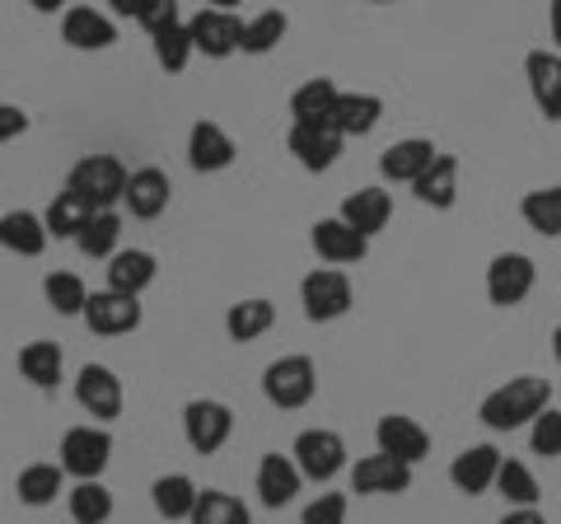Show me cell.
<instances>
[{"label":"cell","mask_w":561,"mask_h":524,"mask_svg":"<svg viewBox=\"0 0 561 524\" xmlns=\"http://www.w3.org/2000/svg\"><path fill=\"white\" fill-rule=\"evenodd\" d=\"M542 408H552V379L515 375V379H505L501 389H491L482 398L478 417H482L486 431H519V426H529Z\"/></svg>","instance_id":"6da1fadb"},{"label":"cell","mask_w":561,"mask_h":524,"mask_svg":"<svg viewBox=\"0 0 561 524\" xmlns=\"http://www.w3.org/2000/svg\"><path fill=\"white\" fill-rule=\"evenodd\" d=\"M319 394V365L305 352H290V356H276L267 371H262V398L280 412H300L313 403Z\"/></svg>","instance_id":"7a4b0ae2"},{"label":"cell","mask_w":561,"mask_h":524,"mask_svg":"<svg viewBox=\"0 0 561 524\" xmlns=\"http://www.w3.org/2000/svg\"><path fill=\"white\" fill-rule=\"evenodd\" d=\"M66 192H76L94 212H117L122 192H127V164L117 155H84L66 173Z\"/></svg>","instance_id":"3957f363"},{"label":"cell","mask_w":561,"mask_h":524,"mask_svg":"<svg viewBox=\"0 0 561 524\" xmlns=\"http://www.w3.org/2000/svg\"><path fill=\"white\" fill-rule=\"evenodd\" d=\"M61 468H66V478H76V482H99L103 474H108V464H113V431L108 426H99V422H84V426H70L61 435Z\"/></svg>","instance_id":"277c9868"},{"label":"cell","mask_w":561,"mask_h":524,"mask_svg":"<svg viewBox=\"0 0 561 524\" xmlns=\"http://www.w3.org/2000/svg\"><path fill=\"white\" fill-rule=\"evenodd\" d=\"M290 459H295V468H300L305 482H319V487H328L332 478H342L346 468H351L346 441H342L337 431H328V426H309V431L295 435Z\"/></svg>","instance_id":"5b68a950"},{"label":"cell","mask_w":561,"mask_h":524,"mask_svg":"<svg viewBox=\"0 0 561 524\" xmlns=\"http://www.w3.org/2000/svg\"><path fill=\"white\" fill-rule=\"evenodd\" d=\"M300 305L309 323H337L356 305V291H351V276L342 267H313L300 282Z\"/></svg>","instance_id":"8992f818"},{"label":"cell","mask_w":561,"mask_h":524,"mask_svg":"<svg viewBox=\"0 0 561 524\" xmlns=\"http://www.w3.org/2000/svg\"><path fill=\"white\" fill-rule=\"evenodd\" d=\"M342 146H346V136L332 127L328 117L323 122H290V132H286V150L295 155V164L305 173H328L342 160Z\"/></svg>","instance_id":"52a82bcc"},{"label":"cell","mask_w":561,"mask_h":524,"mask_svg":"<svg viewBox=\"0 0 561 524\" xmlns=\"http://www.w3.org/2000/svg\"><path fill=\"white\" fill-rule=\"evenodd\" d=\"M538 286V267H534V258L529 253H496L486 262V300L496 305V309H515L524 305L534 295Z\"/></svg>","instance_id":"ba28073f"},{"label":"cell","mask_w":561,"mask_h":524,"mask_svg":"<svg viewBox=\"0 0 561 524\" xmlns=\"http://www.w3.org/2000/svg\"><path fill=\"white\" fill-rule=\"evenodd\" d=\"M187 33H192V52L206 61H230L239 43H243V20L230 10H210L202 5L197 14L187 20Z\"/></svg>","instance_id":"9c48e42d"},{"label":"cell","mask_w":561,"mask_h":524,"mask_svg":"<svg viewBox=\"0 0 561 524\" xmlns=\"http://www.w3.org/2000/svg\"><path fill=\"white\" fill-rule=\"evenodd\" d=\"M84 328L99 338H127L140 328V319H146V309H140L136 295H122V291H90V300H84Z\"/></svg>","instance_id":"30bf717a"},{"label":"cell","mask_w":561,"mask_h":524,"mask_svg":"<svg viewBox=\"0 0 561 524\" xmlns=\"http://www.w3.org/2000/svg\"><path fill=\"white\" fill-rule=\"evenodd\" d=\"M183 435L197 454H220L234 435V412L220 398H192L183 408Z\"/></svg>","instance_id":"8fae6325"},{"label":"cell","mask_w":561,"mask_h":524,"mask_svg":"<svg viewBox=\"0 0 561 524\" xmlns=\"http://www.w3.org/2000/svg\"><path fill=\"white\" fill-rule=\"evenodd\" d=\"M76 403L84 408V417L108 426L122 417V408H127V389H122L117 371H108V365H84L76 375Z\"/></svg>","instance_id":"7c38bea8"},{"label":"cell","mask_w":561,"mask_h":524,"mask_svg":"<svg viewBox=\"0 0 561 524\" xmlns=\"http://www.w3.org/2000/svg\"><path fill=\"white\" fill-rule=\"evenodd\" d=\"M412 487V464L393 459V454H365L351 464V492L356 497H402Z\"/></svg>","instance_id":"4fadbf2b"},{"label":"cell","mask_w":561,"mask_h":524,"mask_svg":"<svg viewBox=\"0 0 561 524\" xmlns=\"http://www.w3.org/2000/svg\"><path fill=\"white\" fill-rule=\"evenodd\" d=\"M309 243H313V253H319L328 267H356V262H365V253H370V239L356 235L342 216H323V220H313V230H309Z\"/></svg>","instance_id":"5bb4252c"},{"label":"cell","mask_w":561,"mask_h":524,"mask_svg":"<svg viewBox=\"0 0 561 524\" xmlns=\"http://www.w3.org/2000/svg\"><path fill=\"white\" fill-rule=\"evenodd\" d=\"M173 202V183L160 164H140L127 173V192H122V206L136 216V220H160Z\"/></svg>","instance_id":"9a60e30c"},{"label":"cell","mask_w":561,"mask_h":524,"mask_svg":"<svg viewBox=\"0 0 561 524\" xmlns=\"http://www.w3.org/2000/svg\"><path fill=\"white\" fill-rule=\"evenodd\" d=\"M375 445H379V454H393V459L416 468L431 454V431L408 412H389V417H379V426H375Z\"/></svg>","instance_id":"2e32d148"},{"label":"cell","mask_w":561,"mask_h":524,"mask_svg":"<svg viewBox=\"0 0 561 524\" xmlns=\"http://www.w3.org/2000/svg\"><path fill=\"white\" fill-rule=\"evenodd\" d=\"M234 136L220 127V122H210V117H197L192 122V132H187V164L197 169V173H225L234 164Z\"/></svg>","instance_id":"e0dca14e"},{"label":"cell","mask_w":561,"mask_h":524,"mask_svg":"<svg viewBox=\"0 0 561 524\" xmlns=\"http://www.w3.org/2000/svg\"><path fill=\"white\" fill-rule=\"evenodd\" d=\"M61 43L76 52H108L117 43V20L94 5H66L61 14Z\"/></svg>","instance_id":"ac0fdd59"},{"label":"cell","mask_w":561,"mask_h":524,"mask_svg":"<svg viewBox=\"0 0 561 524\" xmlns=\"http://www.w3.org/2000/svg\"><path fill=\"white\" fill-rule=\"evenodd\" d=\"M300 492H305V478L290 454H276V449L262 454L257 459V501L267 505V511H280V505H290Z\"/></svg>","instance_id":"d6986e66"},{"label":"cell","mask_w":561,"mask_h":524,"mask_svg":"<svg viewBox=\"0 0 561 524\" xmlns=\"http://www.w3.org/2000/svg\"><path fill=\"white\" fill-rule=\"evenodd\" d=\"M501 459H505V454H501L496 445H468L463 454H454L449 482L459 487L463 497H482V492H491V487H496Z\"/></svg>","instance_id":"ffe728a7"},{"label":"cell","mask_w":561,"mask_h":524,"mask_svg":"<svg viewBox=\"0 0 561 524\" xmlns=\"http://www.w3.org/2000/svg\"><path fill=\"white\" fill-rule=\"evenodd\" d=\"M524 80H529L538 113L548 122H561V52L534 47L529 57H524Z\"/></svg>","instance_id":"44dd1931"},{"label":"cell","mask_w":561,"mask_h":524,"mask_svg":"<svg viewBox=\"0 0 561 524\" xmlns=\"http://www.w3.org/2000/svg\"><path fill=\"white\" fill-rule=\"evenodd\" d=\"M337 216H342L356 235L375 239L379 230H389V220H393V197H389V187H356V192H351V197L342 202Z\"/></svg>","instance_id":"7402d4cb"},{"label":"cell","mask_w":561,"mask_h":524,"mask_svg":"<svg viewBox=\"0 0 561 524\" xmlns=\"http://www.w3.org/2000/svg\"><path fill=\"white\" fill-rule=\"evenodd\" d=\"M103 276H108V291H122V295H136L154 286V276H160V258H154L150 249H117L108 258V267H103Z\"/></svg>","instance_id":"603a6c76"},{"label":"cell","mask_w":561,"mask_h":524,"mask_svg":"<svg viewBox=\"0 0 561 524\" xmlns=\"http://www.w3.org/2000/svg\"><path fill=\"white\" fill-rule=\"evenodd\" d=\"M435 155H440V150H435L426 136H402V141H393L389 150L379 155V173H383L389 183H408V187H412L421 173L431 169Z\"/></svg>","instance_id":"cb8c5ba5"},{"label":"cell","mask_w":561,"mask_h":524,"mask_svg":"<svg viewBox=\"0 0 561 524\" xmlns=\"http://www.w3.org/2000/svg\"><path fill=\"white\" fill-rule=\"evenodd\" d=\"M383 117V99L379 94H365V90H342L337 103H332V127H337L346 141L351 136H370Z\"/></svg>","instance_id":"d4e9b609"},{"label":"cell","mask_w":561,"mask_h":524,"mask_svg":"<svg viewBox=\"0 0 561 524\" xmlns=\"http://www.w3.org/2000/svg\"><path fill=\"white\" fill-rule=\"evenodd\" d=\"M51 243L47 225L38 212H5L0 216V249H10L14 258H43V249Z\"/></svg>","instance_id":"484cf974"},{"label":"cell","mask_w":561,"mask_h":524,"mask_svg":"<svg viewBox=\"0 0 561 524\" xmlns=\"http://www.w3.org/2000/svg\"><path fill=\"white\" fill-rule=\"evenodd\" d=\"M412 192L431 212H449V206L459 202V160H454V155H435L431 169L412 183Z\"/></svg>","instance_id":"4316f807"},{"label":"cell","mask_w":561,"mask_h":524,"mask_svg":"<svg viewBox=\"0 0 561 524\" xmlns=\"http://www.w3.org/2000/svg\"><path fill=\"white\" fill-rule=\"evenodd\" d=\"M66 492V468L61 464H24L20 478H14V497H20V505H28V511H43V505H51Z\"/></svg>","instance_id":"83f0119b"},{"label":"cell","mask_w":561,"mask_h":524,"mask_svg":"<svg viewBox=\"0 0 561 524\" xmlns=\"http://www.w3.org/2000/svg\"><path fill=\"white\" fill-rule=\"evenodd\" d=\"M272 328H276V305L267 295L234 300L230 314H225V333H230V342H257V338H267Z\"/></svg>","instance_id":"f1b7e54d"},{"label":"cell","mask_w":561,"mask_h":524,"mask_svg":"<svg viewBox=\"0 0 561 524\" xmlns=\"http://www.w3.org/2000/svg\"><path fill=\"white\" fill-rule=\"evenodd\" d=\"M66 371V352L47 338H33L20 346V375L33 384V389H57Z\"/></svg>","instance_id":"f546056e"},{"label":"cell","mask_w":561,"mask_h":524,"mask_svg":"<svg viewBox=\"0 0 561 524\" xmlns=\"http://www.w3.org/2000/svg\"><path fill=\"white\" fill-rule=\"evenodd\" d=\"M197 497H202V487L187 474H164V478L150 482V501H154V515L160 520H192Z\"/></svg>","instance_id":"4dcf8cb0"},{"label":"cell","mask_w":561,"mask_h":524,"mask_svg":"<svg viewBox=\"0 0 561 524\" xmlns=\"http://www.w3.org/2000/svg\"><path fill=\"white\" fill-rule=\"evenodd\" d=\"M519 216L534 235L542 239H561V183L552 187H534L519 197Z\"/></svg>","instance_id":"1f68e13d"},{"label":"cell","mask_w":561,"mask_h":524,"mask_svg":"<svg viewBox=\"0 0 561 524\" xmlns=\"http://www.w3.org/2000/svg\"><path fill=\"white\" fill-rule=\"evenodd\" d=\"M286 33H290L286 10H262V14H253V20H243L239 52L243 57H267V52H276L280 43H286Z\"/></svg>","instance_id":"d6a6232c"},{"label":"cell","mask_w":561,"mask_h":524,"mask_svg":"<svg viewBox=\"0 0 561 524\" xmlns=\"http://www.w3.org/2000/svg\"><path fill=\"white\" fill-rule=\"evenodd\" d=\"M76 249L94 262H108L122 249V216L117 212H94L84 220V230L76 235Z\"/></svg>","instance_id":"836d02e7"},{"label":"cell","mask_w":561,"mask_h":524,"mask_svg":"<svg viewBox=\"0 0 561 524\" xmlns=\"http://www.w3.org/2000/svg\"><path fill=\"white\" fill-rule=\"evenodd\" d=\"M66 511H70L76 524H108L113 511H117V501H113L108 487H103V478L99 482H76L66 492Z\"/></svg>","instance_id":"e575fe53"},{"label":"cell","mask_w":561,"mask_h":524,"mask_svg":"<svg viewBox=\"0 0 561 524\" xmlns=\"http://www.w3.org/2000/svg\"><path fill=\"white\" fill-rule=\"evenodd\" d=\"M94 216V206L84 202V197H76V192H57V197L47 202V212H43V225H47V235L51 239H76L80 230H84V220Z\"/></svg>","instance_id":"d590c367"},{"label":"cell","mask_w":561,"mask_h":524,"mask_svg":"<svg viewBox=\"0 0 561 524\" xmlns=\"http://www.w3.org/2000/svg\"><path fill=\"white\" fill-rule=\"evenodd\" d=\"M43 300H47V309H57L61 319H80L84 300H90V286H84V276H76V272H47Z\"/></svg>","instance_id":"8d00e7d4"},{"label":"cell","mask_w":561,"mask_h":524,"mask_svg":"<svg viewBox=\"0 0 561 524\" xmlns=\"http://www.w3.org/2000/svg\"><path fill=\"white\" fill-rule=\"evenodd\" d=\"M337 80H328V76H313V80H305L300 90L290 94V117L295 122H323V117H332V103H337Z\"/></svg>","instance_id":"74e56055"},{"label":"cell","mask_w":561,"mask_h":524,"mask_svg":"<svg viewBox=\"0 0 561 524\" xmlns=\"http://www.w3.org/2000/svg\"><path fill=\"white\" fill-rule=\"evenodd\" d=\"M187 524H253V511L234 492H216V487H206V492L197 497V511H192Z\"/></svg>","instance_id":"f35d334b"},{"label":"cell","mask_w":561,"mask_h":524,"mask_svg":"<svg viewBox=\"0 0 561 524\" xmlns=\"http://www.w3.org/2000/svg\"><path fill=\"white\" fill-rule=\"evenodd\" d=\"M496 492L505 497V505H538V478H534V468L524 464V459H501V474H496Z\"/></svg>","instance_id":"ab89813d"},{"label":"cell","mask_w":561,"mask_h":524,"mask_svg":"<svg viewBox=\"0 0 561 524\" xmlns=\"http://www.w3.org/2000/svg\"><path fill=\"white\" fill-rule=\"evenodd\" d=\"M150 43H154V61H160V71H169V76H183L187 61L197 57V52H192L187 24H173V29H164V33H154Z\"/></svg>","instance_id":"60d3db41"},{"label":"cell","mask_w":561,"mask_h":524,"mask_svg":"<svg viewBox=\"0 0 561 524\" xmlns=\"http://www.w3.org/2000/svg\"><path fill=\"white\" fill-rule=\"evenodd\" d=\"M529 445L542 459H561V408H542L529 422Z\"/></svg>","instance_id":"b9f144b4"},{"label":"cell","mask_w":561,"mask_h":524,"mask_svg":"<svg viewBox=\"0 0 561 524\" xmlns=\"http://www.w3.org/2000/svg\"><path fill=\"white\" fill-rule=\"evenodd\" d=\"M136 24L154 38V33H164V29H173V24H183V5H179V0H146V10L136 14Z\"/></svg>","instance_id":"7bdbcfd3"},{"label":"cell","mask_w":561,"mask_h":524,"mask_svg":"<svg viewBox=\"0 0 561 524\" xmlns=\"http://www.w3.org/2000/svg\"><path fill=\"white\" fill-rule=\"evenodd\" d=\"M300 524H346V497L342 492H319L300 511Z\"/></svg>","instance_id":"ee69618b"},{"label":"cell","mask_w":561,"mask_h":524,"mask_svg":"<svg viewBox=\"0 0 561 524\" xmlns=\"http://www.w3.org/2000/svg\"><path fill=\"white\" fill-rule=\"evenodd\" d=\"M24 132H28V113L20 109V103H0V146L20 141Z\"/></svg>","instance_id":"f6af8a7d"},{"label":"cell","mask_w":561,"mask_h":524,"mask_svg":"<svg viewBox=\"0 0 561 524\" xmlns=\"http://www.w3.org/2000/svg\"><path fill=\"white\" fill-rule=\"evenodd\" d=\"M496 524H548V515H542L538 505H515V511H505Z\"/></svg>","instance_id":"bcb514c9"},{"label":"cell","mask_w":561,"mask_h":524,"mask_svg":"<svg viewBox=\"0 0 561 524\" xmlns=\"http://www.w3.org/2000/svg\"><path fill=\"white\" fill-rule=\"evenodd\" d=\"M108 5H113L117 20H136V14L146 10V0H108Z\"/></svg>","instance_id":"7dc6e473"},{"label":"cell","mask_w":561,"mask_h":524,"mask_svg":"<svg viewBox=\"0 0 561 524\" xmlns=\"http://www.w3.org/2000/svg\"><path fill=\"white\" fill-rule=\"evenodd\" d=\"M548 29H552V43L561 52V0H552V10H548Z\"/></svg>","instance_id":"c3c4849f"},{"label":"cell","mask_w":561,"mask_h":524,"mask_svg":"<svg viewBox=\"0 0 561 524\" xmlns=\"http://www.w3.org/2000/svg\"><path fill=\"white\" fill-rule=\"evenodd\" d=\"M28 5L38 10V14H66V5H70V0H28Z\"/></svg>","instance_id":"681fc988"},{"label":"cell","mask_w":561,"mask_h":524,"mask_svg":"<svg viewBox=\"0 0 561 524\" xmlns=\"http://www.w3.org/2000/svg\"><path fill=\"white\" fill-rule=\"evenodd\" d=\"M206 5H210V10H230V14H234V5H243V0H206Z\"/></svg>","instance_id":"f907efd6"},{"label":"cell","mask_w":561,"mask_h":524,"mask_svg":"<svg viewBox=\"0 0 561 524\" xmlns=\"http://www.w3.org/2000/svg\"><path fill=\"white\" fill-rule=\"evenodd\" d=\"M552 356H557V365H561V323L552 328Z\"/></svg>","instance_id":"816d5d0a"},{"label":"cell","mask_w":561,"mask_h":524,"mask_svg":"<svg viewBox=\"0 0 561 524\" xmlns=\"http://www.w3.org/2000/svg\"><path fill=\"white\" fill-rule=\"evenodd\" d=\"M370 5H398V0H370Z\"/></svg>","instance_id":"f5cc1de1"}]
</instances>
